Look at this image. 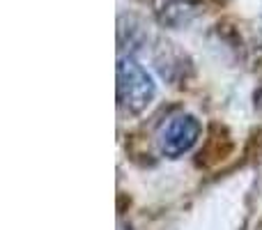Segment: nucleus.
Wrapping results in <instances>:
<instances>
[{
  "label": "nucleus",
  "mask_w": 262,
  "mask_h": 230,
  "mask_svg": "<svg viewBox=\"0 0 262 230\" xmlns=\"http://www.w3.org/2000/svg\"><path fill=\"white\" fill-rule=\"evenodd\" d=\"M157 95L152 76L134 55L118 60V104L127 113H143Z\"/></svg>",
  "instance_id": "nucleus-1"
},
{
  "label": "nucleus",
  "mask_w": 262,
  "mask_h": 230,
  "mask_svg": "<svg viewBox=\"0 0 262 230\" xmlns=\"http://www.w3.org/2000/svg\"><path fill=\"white\" fill-rule=\"evenodd\" d=\"M200 136V122L198 117L189 113H180L166 122L159 131V148L166 157L177 159L184 152H189L195 145Z\"/></svg>",
  "instance_id": "nucleus-2"
},
{
  "label": "nucleus",
  "mask_w": 262,
  "mask_h": 230,
  "mask_svg": "<svg viewBox=\"0 0 262 230\" xmlns=\"http://www.w3.org/2000/svg\"><path fill=\"white\" fill-rule=\"evenodd\" d=\"M253 106H255V111H258V113H262V83L258 86V90L253 92Z\"/></svg>",
  "instance_id": "nucleus-3"
}]
</instances>
